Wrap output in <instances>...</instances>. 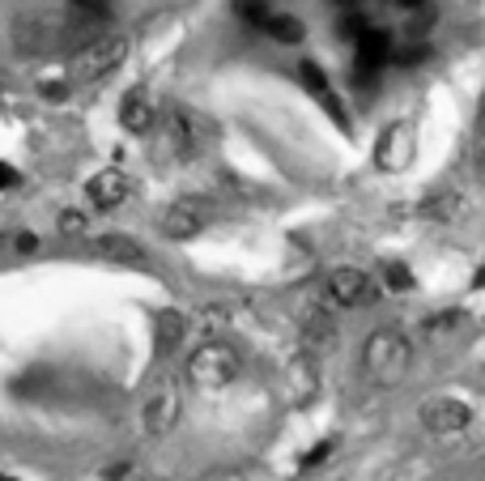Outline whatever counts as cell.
<instances>
[{
    "label": "cell",
    "instance_id": "cell-1",
    "mask_svg": "<svg viewBox=\"0 0 485 481\" xmlns=\"http://www.w3.org/2000/svg\"><path fill=\"white\" fill-rule=\"evenodd\" d=\"M413 367V341L401 328H375L362 341V375L379 387H396Z\"/></svg>",
    "mask_w": 485,
    "mask_h": 481
},
{
    "label": "cell",
    "instance_id": "cell-2",
    "mask_svg": "<svg viewBox=\"0 0 485 481\" xmlns=\"http://www.w3.org/2000/svg\"><path fill=\"white\" fill-rule=\"evenodd\" d=\"M9 43H13L17 56L26 60H39L65 43V13H48V9H26V13L13 17L9 26Z\"/></svg>",
    "mask_w": 485,
    "mask_h": 481
},
{
    "label": "cell",
    "instance_id": "cell-3",
    "mask_svg": "<svg viewBox=\"0 0 485 481\" xmlns=\"http://www.w3.org/2000/svg\"><path fill=\"white\" fill-rule=\"evenodd\" d=\"M188 379H192L196 387H209V392H217V387H226L239 379L242 370V353L230 345V341L222 337H209L200 350L188 353Z\"/></svg>",
    "mask_w": 485,
    "mask_h": 481
},
{
    "label": "cell",
    "instance_id": "cell-4",
    "mask_svg": "<svg viewBox=\"0 0 485 481\" xmlns=\"http://www.w3.org/2000/svg\"><path fill=\"white\" fill-rule=\"evenodd\" d=\"M128 51H132L128 34H98V39H90L85 48H77V56H73V77L77 81L111 77L115 68L128 60Z\"/></svg>",
    "mask_w": 485,
    "mask_h": 481
},
{
    "label": "cell",
    "instance_id": "cell-5",
    "mask_svg": "<svg viewBox=\"0 0 485 481\" xmlns=\"http://www.w3.org/2000/svg\"><path fill=\"white\" fill-rule=\"evenodd\" d=\"M205 149V120L188 107H166L162 111V154L175 162H192Z\"/></svg>",
    "mask_w": 485,
    "mask_h": 481
},
{
    "label": "cell",
    "instance_id": "cell-6",
    "mask_svg": "<svg viewBox=\"0 0 485 481\" xmlns=\"http://www.w3.org/2000/svg\"><path fill=\"white\" fill-rule=\"evenodd\" d=\"M323 294L328 303L340 307V311H357V307H371L379 298V281H375L366 269H354V264H340L323 277Z\"/></svg>",
    "mask_w": 485,
    "mask_h": 481
},
{
    "label": "cell",
    "instance_id": "cell-7",
    "mask_svg": "<svg viewBox=\"0 0 485 481\" xmlns=\"http://www.w3.org/2000/svg\"><path fill=\"white\" fill-rule=\"evenodd\" d=\"M179 414H183V392H179V384L162 379V384L146 396V405H141V431H146L149 439H162V434L175 431Z\"/></svg>",
    "mask_w": 485,
    "mask_h": 481
},
{
    "label": "cell",
    "instance_id": "cell-8",
    "mask_svg": "<svg viewBox=\"0 0 485 481\" xmlns=\"http://www.w3.org/2000/svg\"><path fill=\"white\" fill-rule=\"evenodd\" d=\"M205 226H209V200H200V196H179V200L166 205L158 230L171 243H188V239H196Z\"/></svg>",
    "mask_w": 485,
    "mask_h": 481
},
{
    "label": "cell",
    "instance_id": "cell-9",
    "mask_svg": "<svg viewBox=\"0 0 485 481\" xmlns=\"http://www.w3.org/2000/svg\"><path fill=\"white\" fill-rule=\"evenodd\" d=\"M418 417H421V426H426L430 434L452 439V434H460L472 422V409L464 401H455V396H430V401H421Z\"/></svg>",
    "mask_w": 485,
    "mask_h": 481
},
{
    "label": "cell",
    "instance_id": "cell-10",
    "mask_svg": "<svg viewBox=\"0 0 485 481\" xmlns=\"http://www.w3.org/2000/svg\"><path fill=\"white\" fill-rule=\"evenodd\" d=\"M132 192V179L119 171V166H107V171H98V175H90V183H85V196H90V205L94 209H115L124 205Z\"/></svg>",
    "mask_w": 485,
    "mask_h": 481
},
{
    "label": "cell",
    "instance_id": "cell-11",
    "mask_svg": "<svg viewBox=\"0 0 485 481\" xmlns=\"http://www.w3.org/2000/svg\"><path fill=\"white\" fill-rule=\"evenodd\" d=\"M158 124V107H154V98H149L146 85H137L128 94L119 98V129L132 132V137H141Z\"/></svg>",
    "mask_w": 485,
    "mask_h": 481
},
{
    "label": "cell",
    "instance_id": "cell-12",
    "mask_svg": "<svg viewBox=\"0 0 485 481\" xmlns=\"http://www.w3.org/2000/svg\"><path fill=\"white\" fill-rule=\"evenodd\" d=\"M337 320L328 316V311H307L303 316V350L311 353V358H323V353L337 350Z\"/></svg>",
    "mask_w": 485,
    "mask_h": 481
},
{
    "label": "cell",
    "instance_id": "cell-13",
    "mask_svg": "<svg viewBox=\"0 0 485 481\" xmlns=\"http://www.w3.org/2000/svg\"><path fill=\"white\" fill-rule=\"evenodd\" d=\"M298 81H303V85L311 90V98H315V102H323V111H328L340 124V129H345V107H340V98L332 94V81H328V73H323L315 60H303V65H298Z\"/></svg>",
    "mask_w": 485,
    "mask_h": 481
},
{
    "label": "cell",
    "instance_id": "cell-14",
    "mask_svg": "<svg viewBox=\"0 0 485 481\" xmlns=\"http://www.w3.org/2000/svg\"><path fill=\"white\" fill-rule=\"evenodd\" d=\"M94 256L111 260V264H146L149 252L137 239H128V235H102V239L94 243Z\"/></svg>",
    "mask_w": 485,
    "mask_h": 481
},
{
    "label": "cell",
    "instance_id": "cell-15",
    "mask_svg": "<svg viewBox=\"0 0 485 481\" xmlns=\"http://www.w3.org/2000/svg\"><path fill=\"white\" fill-rule=\"evenodd\" d=\"M464 213H469V200H464L460 192H435L418 205L421 222H460Z\"/></svg>",
    "mask_w": 485,
    "mask_h": 481
},
{
    "label": "cell",
    "instance_id": "cell-16",
    "mask_svg": "<svg viewBox=\"0 0 485 481\" xmlns=\"http://www.w3.org/2000/svg\"><path fill=\"white\" fill-rule=\"evenodd\" d=\"M455 333H464V311H460V307H455V311H435V316L421 320V341H430V345H443V341H452Z\"/></svg>",
    "mask_w": 485,
    "mask_h": 481
},
{
    "label": "cell",
    "instance_id": "cell-17",
    "mask_svg": "<svg viewBox=\"0 0 485 481\" xmlns=\"http://www.w3.org/2000/svg\"><path fill=\"white\" fill-rule=\"evenodd\" d=\"M260 31L269 34L273 43H281V48H294V43H303V39H307V26H303L294 13H269V22H264Z\"/></svg>",
    "mask_w": 485,
    "mask_h": 481
},
{
    "label": "cell",
    "instance_id": "cell-18",
    "mask_svg": "<svg viewBox=\"0 0 485 481\" xmlns=\"http://www.w3.org/2000/svg\"><path fill=\"white\" fill-rule=\"evenodd\" d=\"M183 328H188V316H183V311H175V307L158 311V341L162 345H179Z\"/></svg>",
    "mask_w": 485,
    "mask_h": 481
},
{
    "label": "cell",
    "instance_id": "cell-19",
    "mask_svg": "<svg viewBox=\"0 0 485 481\" xmlns=\"http://www.w3.org/2000/svg\"><path fill=\"white\" fill-rule=\"evenodd\" d=\"M379 277H384V286H388L392 294H409V289H413V273L404 269L401 260H384V269H379Z\"/></svg>",
    "mask_w": 485,
    "mask_h": 481
},
{
    "label": "cell",
    "instance_id": "cell-20",
    "mask_svg": "<svg viewBox=\"0 0 485 481\" xmlns=\"http://www.w3.org/2000/svg\"><path fill=\"white\" fill-rule=\"evenodd\" d=\"M226 320H230V311L222 303H209V307H200V311H196V324H200L205 333H213V337L226 328Z\"/></svg>",
    "mask_w": 485,
    "mask_h": 481
},
{
    "label": "cell",
    "instance_id": "cell-21",
    "mask_svg": "<svg viewBox=\"0 0 485 481\" xmlns=\"http://www.w3.org/2000/svg\"><path fill=\"white\" fill-rule=\"evenodd\" d=\"M56 230H60V235H85V230H90V213H81V209H65V213L56 218Z\"/></svg>",
    "mask_w": 485,
    "mask_h": 481
},
{
    "label": "cell",
    "instance_id": "cell-22",
    "mask_svg": "<svg viewBox=\"0 0 485 481\" xmlns=\"http://www.w3.org/2000/svg\"><path fill=\"white\" fill-rule=\"evenodd\" d=\"M234 13L251 26H264L269 22V0H234Z\"/></svg>",
    "mask_w": 485,
    "mask_h": 481
},
{
    "label": "cell",
    "instance_id": "cell-23",
    "mask_svg": "<svg viewBox=\"0 0 485 481\" xmlns=\"http://www.w3.org/2000/svg\"><path fill=\"white\" fill-rule=\"evenodd\" d=\"M332 448H337L332 439H323V443H315V448H311L307 456H303V468H315V465H323V460L332 456Z\"/></svg>",
    "mask_w": 485,
    "mask_h": 481
},
{
    "label": "cell",
    "instance_id": "cell-24",
    "mask_svg": "<svg viewBox=\"0 0 485 481\" xmlns=\"http://www.w3.org/2000/svg\"><path fill=\"white\" fill-rule=\"evenodd\" d=\"M13 252H22V256H34V252H39V235H17L13 239Z\"/></svg>",
    "mask_w": 485,
    "mask_h": 481
},
{
    "label": "cell",
    "instance_id": "cell-25",
    "mask_svg": "<svg viewBox=\"0 0 485 481\" xmlns=\"http://www.w3.org/2000/svg\"><path fill=\"white\" fill-rule=\"evenodd\" d=\"M39 90H43V98H51V102H60V98H68V85H65V81H43Z\"/></svg>",
    "mask_w": 485,
    "mask_h": 481
},
{
    "label": "cell",
    "instance_id": "cell-26",
    "mask_svg": "<svg viewBox=\"0 0 485 481\" xmlns=\"http://www.w3.org/2000/svg\"><path fill=\"white\" fill-rule=\"evenodd\" d=\"M17 179H22V175H17L13 166H9V162H0V192H9V188H17Z\"/></svg>",
    "mask_w": 485,
    "mask_h": 481
},
{
    "label": "cell",
    "instance_id": "cell-27",
    "mask_svg": "<svg viewBox=\"0 0 485 481\" xmlns=\"http://www.w3.org/2000/svg\"><path fill=\"white\" fill-rule=\"evenodd\" d=\"M205 481H247V473H242V468H222V473H213V477H205Z\"/></svg>",
    "mask_w": 485,
    "mask_h": 481
},
{
    "label": "cell",
    "instance_id": "cell-28",
    "mask_svg": "<svg viewBox=\"0 0 485 481\" xmlns=\"http://www.w3.org/2000/svg\"><path fill=\"white\" fill-rule=\"evenodd\" d=\"M472 286H477V289H485V269H481V273H477V277H472Z\"/></svg>",
    "mask_w": 485,
    "mask_h": 481
},
{
    "label": "cell",
    "instance_id": "cell-29",
    "mask_svg": "<svg viewBox=\"0 0 485 481\" xmlns=\"http://www.w3.org/2000/svg\"><path fill=\"white\" fill-rule=\"evenodd\" d=\"M0 481H13V477H0Z\"/></svg>",
    "mask_w": 485,
    "mask_h": 481
},
{
    "label": "cell",
    "instance_id": "cell-30",
    "mask_svg": "<svg viewBox=\"0 0 485 481\" xmlns=\"http://www.w3.org/2000/svg\"><path fill=\"white\" fill-rule=\"evenodd\" d=\"M0 247H4V239H0Z\"/></svg>",
    "mask_w": 485,
    "mask_h": 481
}]
</instances>
